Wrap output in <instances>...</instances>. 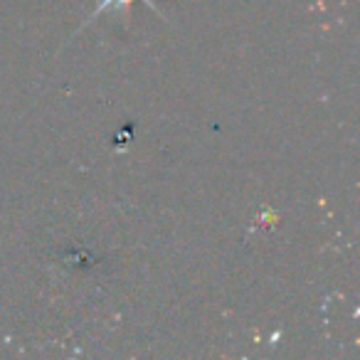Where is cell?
I'll return each instance as SVG.
<instances>
[{
	"mask_svg": "<svg viewBox=\"0 0 360 360\" xmlns=\"http://www.w3.org/2000/svg\"><path fill=\"white\" fill-rule=\"evenodd\" d=\"M134 3H136V0H99V6H96V8H94V13H91V15L86 18L84 22H82L79 30H84V27L89 25V22L94 20V18H99V15H101V13H109V11H114V8H131V6H134ZM143 3L150 8V11L158 13L160 18H165V15H163V11H158V8L153 6V0H143Z\"/></svg>",
	"mask_w": 360,
	"mask_h": 360,
	"instance_id": "6da1fadb",
	"label": "cell"
}]
</instances>
